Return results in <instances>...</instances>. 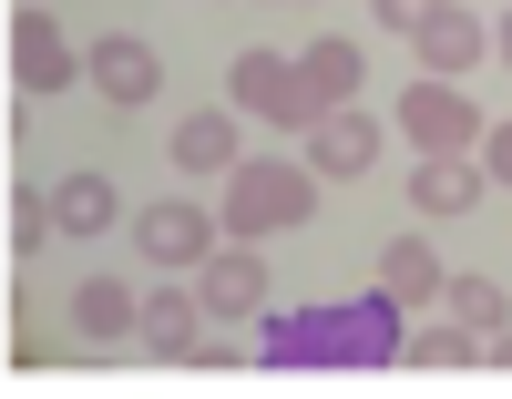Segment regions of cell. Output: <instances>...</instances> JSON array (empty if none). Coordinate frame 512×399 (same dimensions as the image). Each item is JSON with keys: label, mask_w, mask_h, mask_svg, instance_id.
Returning a JSON list of instances; mask_svg holds the SVG:
<instances>
[{"label": "cell", "mask_w": 512, "mask_h": 399, "mask_svg": "<svg viewBox=\"0 0 512 399\" xmlns=\"http://www.w3.org/2000/svg\"><path fill=\"white\" fill-rule=\"evenodd\" d=\"M308 164H318V174H338V185H359V174L379 164V123H369L359 103L318 113V123H308Z\"/></svg>", "instance_id": "cell-7"}, {"label": "cell", "mask_w": 512, "mask_h": 399, "mask_svg": "<svg viewBox=\"0 0 512 399\" xmlns=\"http://www.w3.org/2000/svg\"><path fill=\"white\" fill-rule=\"evenodd\" d=\"M308 205H318V174L308 164H267V154H256V164H236L226 174V236H277V226H308Z\"/></svg>", "instance_id": "cell-2"}, {"label": "cell", "mask_w": 512, "mask_h": 399, "mask_svg": "<svg viewBox=\"0 0 512 399\" xmlns=\"http://www.w3.org/2000/svg\"><path fill=\"white\" fill-rule=\"evenodd\" d=\"M52 215H62V236H103L113 226V185H103V174H62Z\"/></svg>", "instance_id": "cell-16"}, {"label": "cell", "mask_w": 512, "mask_h": 399, "mask_svg": "<svg viewBox=\"0 0 512 399\" xmlns=\"http://www.w3.org/2000/svg\"><path fill=\"white\" fill-rule=\"evenodd\" d=\"M400 359H410V369H472L482 338H472V328H420V338H400Z\"/></svg>", "instance_id": "cell-19"}, {"label": "cell", "mask_w": 512, "mask_h": 399, "mask_svg": "<svg viewBox=\"0 0 512 399\" xmlns=\"http://www.w3.org/2000/svg\"><path fill=\"white\" fill-rule=\"evenodd\" d=\"M400 133H410L420 154H472V144H482V113L461 103V82H431V72H420L410 93H400Z\"/></svg>", "instance_id": "cell-4"}, {"label": "cell", "mask_w": 512, "mask_h": 399, "mask_svg": "<svg viewBox=\"0 0 512 399\" xmlns=\"http://www.w3.org/2000/svg\"><path fill=\"white\" fill-rule=\"evenodd\" d=\"M482 174H492V185H512V123H502V133H482Z\"/></svg>", "instance_id": "cell-21"}, {"label": "cell", "mask_w": 512, "mask_h": 399, "mask_svg": "<svg viewBox=\"0 0 512 399\" xmlns=\"http://www.w3.org/2000/svg\"><path fill=\"white\" fill-rule=\"evenodd\" d=\"M256 359H267V369H379V359H400V297L379 287V297H359V307L256 318Z\"/></svg>", "instance_id": "cell-1"}, {"label": "cell", "mask_w": 512, "mask_h": 399, "mask_svg": "<svg viewBox=\"0 0 512 399\" xmlns=\"http://www.w3.org/2000/svg\"><path fill=\"white\" fill-rule=\"evenodd\" d=\"M82 72L103 82V103H154V82H164V62H154V41H134V31H103L93 52H82Z\"/></svg>", "instance_id": "cell-6"}, {"label": "cell", "mask_w": 512, "mask_h": 399, "mask_svg": "<svg viewBox=\"0 0 512 399\" xmlns=\"http://www.w3.org/2000/svg\"><path fill=\"white\" fill-rule=\"evenodd\" d=\"M72 328L93 338V348H113V338H144V297L123 287V277H93V287L72 297Z\"/></svg>", "instance_id": "cell-12"}, {"label": "cell", "mask_w": 512, "mask_h": 399, "mask_svg": "<svg viewBox=\"0 0 512 399\" xmlns=\"http://www.w3.org/2000/svg\"><path fill=\"white\" fill-rule=\"evenodd\" d=\"M52 226H62V215H52V205H41V195H21V185H11V246L31 256V246H41V236H52Z\"/></svg>", "instance_id": "cell-20"}, {"label": "cell", "mask_w": 512, "mask_h": 399, "mask_svg": "<svg viewBox=\"0 0 512 399\" xmlns=\"http://www.w3.org/2000/svg\"><path fill=\"white\" fill-rule=\"evenodd\" d=\"M205 318H267V256L246 236L205 256Z\"/></svg>", "instance_id": "cell-9"}, {"label": "cell", "mask_w": 512, "mask_h": 399, "mask_svg": "<svg viewBox=\"0 0 512 399\" xmlns=\"http://www.w3.org/2000/svg\"><path fill=\"white\" fill-rule=\"evenodd\" d=\"M72 72H82V52H72V41L52 31V11L31 0V11L11 21V82H21V93H62Z\"/></svg>", "instance_id": "cell-5"}, {"label": "cell", "mask_w": 512, "mask_h": 399, "mask_svg": "<svg viewBox=\"0 0 512 399\" xmlns=\"http://www.w3.org/2000/svg\"><path fill=\"white\" fill-rule=\"evenodd\" d=\"M226 93H236V113H246V123H267V133H308V123L328 113V103L308 93V72L277 62V52H236Z\"/></svg>", "instance_id": "cell-3"}, {"label": "cell", "mask_w": 512, "mask_h": 399, "mask_svg": "<svg viewBox=\"0 0 512 399\" xmlns=\"http://www.w3.org/2000/svg\"><path fill=\"white\" fill-rule=\"evenodd\" d=\"M492 52H502V62H512V21H502V31H492Z\"/></svg>", "instance_id": "cell-23"}, {"label": "cell", "mask_w": 512, "mask_h": 399, "mask_svg": "<svg viewBox=\"0 0 512 399\" xmlns=\"http://www.w3.org/2000/svg\"><path fill=\"white\" fill-rule=\"evenodd\" d=\"M195 328L205 318H195L185 297H144V348H154V359H195V348H205Z\"/></svg>", "instance_id": "cell-17"}, {"label": "cell", "mask_w": 512, "mask_h": 399, "mask_svg": "<svg viewBox=\"0 0 512 399\" xmlns=\"http://www.w3.org/2000/svg\"><path fill=\"white\" fill-rule=\"evenodd\" d=\"M441 297H451V318H461V328H472L482 348H492V338H502V318H512V307H502V287H492V277H451Z\"/></svg>", "instance_id": "cell-18"}, {"label": "cell", "mask_w": 512, "mask_h": 399, "mask_svg": "<svg viewBox=\"0 0 512 399\" xmlns=\"http://www.w3.org/2000/svg\"><path fill=\"white\" fill-rule=\"evenodd\" d=\"M134 246H144L154 266H205V256H216V226H205L185 195H164V205L134 215Z\"/></svg>", "instance_id": "cell-8"}, {"label": "cell", "mask_w": 512, "mask_h": 399, "mask_svg": "<svg viewBox=\"0 0 512 399\" xmlns=\"http://www.w3.org/2000/svg\"><path fill=\"white\" fill-rule=\"evenodd\" d=\"M431 11H441V0H379V21H390V31H420Z\"/></svg>", "instance_id": "cell-22"}, {"label": "cell", "mask_w": 512, "mask_h": 399, "mask_svg": "<svg viewBox=\"0 0 512 399\" xmlns=\"http://www.w3.org/2000/svg\"><path fill=\"white\" fill-rule=\"evenodd\" d=\"M482 185H492L482 164H461V154H420L410 205H420V215H472V205H482Z\"/></svg>", "instance_id": "cell-11"}, {"label": "cell", "mask_w": 512, "mask_h": 399, "mask_svg": "<svg viewBox=\"0 0 512 399\" xmlns=\"http://www.w3.org/2000/svg\"><path fill=\"white\" fill-rule=\"evenodd\" d=\"M410 41H420V72H431V82H461V72H472V62L492 52V31H482L472 11H461V0H441V11L420 21Z\"/></svg>", "instance_id": "cell-10"}, {"label": "cell", "mask_w": 512, "mask_h": 399, "mask_svg": "<svg viewBox=\"0 0 512 399\" xmlns=\"http://www.w3.org/2000/svg\"><path fill=\"white\" fill-rule=\"evenodd\" d=\"M297 72H308V93L338 113V103H349L359 93V82H369V62H359V41H308V52H297Z\"/></svg>", "instance_id": "cell-14"}, {"label": "cell", "mask_w": 512, "mask_h": 399, "mask_svg": "<svg viewBox=\"0 0 512 399\" xmlns=\"http://www.w3.org/2000/svg\"><path fill=\"white\" fill-rule=\"evenodd\" d=\"M175 164L185 174H236L246 154H236V113H185L175 123Z\"/></svg>", "instance_id": "cell-13"}, {"label": "cell", "mask_w": 512, "mask_h": 399, "mask_svg": "<svg viewBox=\"0 0 512 399\" xmlns=\"http://www.w3.org/2000/svg\"><path fill=\"white\" fill-rule=\"evenodd\" d=\"M379 287H390L400 307H431V297H441L451 277H441V256H431V246L410 236V246H390V256H379Z\"/></svg>", "instance_id": "cell-15"}]
</instances>
